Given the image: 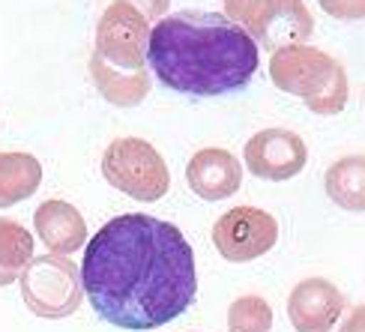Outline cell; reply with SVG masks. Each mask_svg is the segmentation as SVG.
Returning a JSON list of instances; mask_svg holds the SVG:
<instances>
[{
    "label": "cell",
    "instance_id": "obj_1",
    "mask_svg": "<svg viewBox=\"0 0 365 332\" xmlns=\"http://www.w3.org/2000/svg\"><path fill=\"white\" fill-rule=\"evenodd\" d=\"M81 284L105 323L132 332L156 329L195 303V251L177 224L123 213L90 237Z\"/></svg>",
    "mask_w": 365,
    "mask_h": 332
},
{
    "label": "cell",
    "instance_id": "obj_2",
    "mask_svg": "<svg viewBox=\"0 0 365 332\" xmlns=\"http://www.w3.org/2000/svg\"><path fill=\"white\" fill-rule=\"evenodd\" d=\"M147 60L165 87L210 99L246 87L261 54L246 30L219 12H177L150 30Z\"/></svg>",
    "mask_w": 365,
    "mask_h": 332
},
{
    "label": "cell",
    "instance_id": "obj_3",
    "mask_svg": "<svg viewBox=\"0 0 365 332\" xmlns=\"http://www.w3.org/2000/svg\"><path fill=\"white\" fill-rule=\"evenodd\" d=\"M269 78L279 90L306 102L312 114H341L347 105V72L314 45H294L269 57Z\"/></svg>",
    "mask_w": 365,
    "mask_h": 332
},
{
    "label": "cell",
    "instance_id": "obj_4",
    "mask_svg": "<svg viewBox=\"0 0 365 332\" xmlns=\"http://www.w3.org/2000/svg\"><path fill=\"white\" fill-rule=\"evenodd\" d=\"M225 19L246 30L255 45H264L272 54L312 39V12L299 0H227Z\"/></svg>",
    "mask_w": 365,
    "mask_h": 332
},
{
    "label": "cell",
    "instance_id": "obj_5",
    "mask_svg": "<svg viewBox=\"0 0 365 332\" xmlns=\"http://www.w3.org/2000/svg\"><path fill=\"white\" fill-rule=\"evenodd\" d=\"M102 177L135 201H162L171 189V171L159 150L144 138H117L102 153Z\"/></svg>",
    "mask_w": 365,
    "mask_h": 332
},
{
    "label": "cell",
    "instance_id": "obj_6",
    "mask_svg": "<svg viewBox=\"0 0 365 332\" xmlns=\"http://www.w3.org/2000/svg\"><path fill=\"white\" fill-rule=\"evenodd\" d=\"M19 281H21L24 306L36 318L63 321L81 308V299H84L81 269L66 258H57V254L34 258Z\"/></svg>",
    "mask_w": 365,
    "mask_h": 332
},
{
    "label": "cell",
    "instance_id": "obj_7",
    "mask_svg": "<svg viewBox=\"0 0 365 332\" xmlns=\"http://www.w3.org/2000/svg\"><path fill=\"white\" fill-rule=\"evenodd\" d=\"M150 45V19L141 6L129 0H117L102 12L96 27V48L93 57L105 66L144 72V57Z\"/></svg>",
    "mask_w": 365,
    "mask_h": 332
},
{
    "label": "cell",
    "instance_id": "obj_8",
    "mask_svg": "<svg viewBox=\"0 0 365 332\" xmlns=\"http://www.w3.org/2000/svg\"><path fill=\"white\" fill-rule=\"evenodd\" d=\"M279 239V222L261 207H234L212 224L216 251L231 264H249L267 254Z\"/></svg>",
    "mask_w": 365,
    "mask_h": 332
},
{
    "label": "cell",
    "instance_id": "obj_9",
    "mask_svg": "<svg viewBox=\"0 0 365 332\" xmlns=\"http://www.w3.org/2000/svg\"><path fill=\"white\" fill-rule=\"evenodd\" d=\"M242 159L255 177L269 180V183H284V180L302 174L309 162V147L297 132L272 126L252 135L242 150Z\"/></svg>",
    "mask_w": 365,
    "mask_h": 332
},
{
    "label": "cell",
    "instance_id": "obj_10",
    "mask_svg": "<svg viewBox=\"0 0 365 332\" xmlns=\"http://www.w3.org/2000/svg\"><path fill=\"white\" fill-rule=\"evenodd\" d=\"M344 314V296L329 279H302L287 296V318L297 332H329Z\"/></svg>",
    "mask_w": 365,
    "mask_h": 332
},
{
    "label": "cell",
    "instance_id": "obj_11",
    "mask_svg": "<svg viewBox=\"0 0 365 332\" xmlns=\"http://www.w3.org/2000/svg\"><path fill=\"white\" fill-rule=\"evenodd\" d=\"M186 183L201 201H225L242 186V165L231 150L204 147L186 165Z\"/></svg>",
    "mask_w": 365,
    "mask_h": 332
},
{
    "label": "cell",
    "instance_id": "obj_12",
    "mask_svg": "<svg viewBox=\"0 0 365 332\" xmlns=\"http://www.w3.org/2000/svg\"><path fill=\"white\" fill-rule=\"evenodd\" d=\"M34 228L45 249L57 258H66L87 246V222L69 201H42L34 213Z\"/></svg>",
    "mask_w": 365,
    "mask_h": 332
},
{
    "label": "cell",
    "instance_id": "obj_13",
    "mask_svg": "<svg viewBox=\"0 0 365 332\" xmlns=\"http://www.w3.org/2000/svg\"><path fill=\"white\" fill-rule=\"evenodd\" d=\"M329 201L347 213H365V153L336 159L324 174Z\"/></svg>",
    "mask_w": 365,
    "mask_h": 332
},
{
    "label": "cell",
    "instance_id": "obj_14",
    "mask_svg": "<svg viewBox=\"0 0 365 332\" xmlns=\"http://www.w3.org/2000/svg\"><path fill=\"white\" fill-rule=\"evenodd\" d=\"M90 78H93L102 99L117 105V108H135V105H141L150 93V72L147 69L144 72L114 69V66H105L93 54H90Z\"/></svg>",
    "mask_w": 365,
    "mask_h": 332
},
{
    "label": "cell",
    "instance_id": "obj_15",
    "mask_svg": "<svg viewBox=\"0 0 365 332\" xmlns=\"http://www.w3.org/2000/svg\"><path fill=\"white\" fill-rule=\"evenodd\" d=\"M42 183V165L30 153H0V209L30 198Z\"/></svg>",
    "mask_w": 365,
    "mask_h": 332
},
{
    "label": "cell",
    "instance_id": "obj_16",
    "mask_svg": "<svg viewBox=\"0 0 365 332\" xmlns=\"http://www.w3.org/2000/svg\"><path fill=\"white\" fill-rule=\"evenodd\" d=\"M34 261V237L15 219H0V288L19 281Z\"/></svg>",
    "mask_w": 365,
    "mask_h": 332
},
{
    "label": "cell",
    "instance_id": "obj_17",
    "mask_svg": "<svg viewBox=\"0 0 365 332\" xmlns=\"http://www.w3.org/2000/svg\"><path fill=\"white\" fill-rule=\"evenodd\" d=\"M272 329V306L264 296L246 294L237 296L227 308V332H269Z\"/></svg>",
    "mask_w": 365,
    "mask_h": 332
},
{
    "label": "cell",
    "instance_id": "obj_18",
    "mask_svg": "<svg viewBox=\"0 0 365 332\" xmlns=\"http://www.w3.org/2000/svg\"><path fill=\"white\" fill-rule=\"evenodd\" d=\"M321 6H324V12L336 15V19L356 21V19H362V15H365V4H321Z\"/></svg>",
    "mask_w": 365,
    "mask_h": 332
},
{
    "label": "cell",
    "instance_id": "obj_19",
    "mask_svg": "<svg viewBox=\"0 0 365 332\" xmlns=\"http://www.w3.org/2000/svg\"><path fill=\"white\" fill-rule=\"evenodd\" d=\"M339 332H365V306L351 308V314L344 318V323H341Z\"/></svg>",
    "mask_w": 365,
    "mask_h": 332
}]
</instances>
